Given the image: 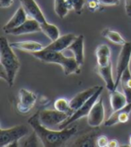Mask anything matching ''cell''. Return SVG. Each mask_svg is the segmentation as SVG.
I'll return each instance as SVG.
<instances>
[{"instance_id":"1","label":"cell","mask_w":131,"mask_h":147,"mask_svg":"<svg viewBox=\"0 0 131 147\" xmlns=\"http://www.w3.org/2000/svg\"><path fill=\"white\" fill-rule=\"evenodd\" d=\"M28 124L32 127L33 131L37 134L38 137L44 146H62L69 139L76 134V127L71 128H64L59 131L52 130L51 128L42 126L39 119V111L32 115L28 120Z\"/></svg>"},{"instance_id":"2","label":"cell","mask_w":131,"mask_h":147,"mask_svg":"<svg viewBox=\"0 0 131 147\" xmlns=\"http://www.w3.org/2000/svg\"><path fill=\"white\" fill-rule=\"evenodd\" d=\"M34 57L38 58L41 62L59 64L61 65L66 76H69L71 74H79L80 65L77 64L75 57H66L59 51H53L43 49L42 50L36 51L31 53Z\"/></svg>"},{"instance_id":"3","label":"cell","mask_w":131,"mask_h":147,"mask_svg":"<svg viewBox=\"0 0 131 147\" xmlns=\"http://www.w3.org/2000/svg\"><path fill=\"white\" fill-rule=\"evenodd\" d=\"M0 63L8 76L7 84L12 87L21 65L17 56L14 52L12 46L5 37H1L0 39Z\"/></svg>"},{"instance_id":"4","label":"cell","mask_w":131,"mask_h":147,"mask_svg":"<svg viewBox=\"0 0 131 147\" xmlns=\"http://www.w3.org/2000/svg\"><path fill=\"white\" fill-rule=\"evenodd\" d=\"M29 133L27 126L18 125L7 129H0V146H19V140Z\"/></svg>"},{"instance_id":"5","label":"cell","mask_w":131,"mask_h":147,"mask_svg":"<svg viewBox=\"0 0 131 147\" xmlns=\"http://www.w3.org/2000/svg\"><path fill=\"white\" fill-rule=\"evenodd\" d=\"M103 87L100 86L98 91L94 93L93 96L85 102V103H84L77 110H76V111L72 114V116H70L67 120H65L62 124L59 125V129H64V128L67 127L68 125H70L71 123L78 120L79 119H82L83 117L88 116L90 110L92 109L93 105L95 104V102L99 100V98L101 96V93L103 92Z\"/></svg>"},{"instance_id":"6","label":"cell","mask_w":131,"mask_h":147,"mask_svg":"<svg viewBox=\"0 0 131 147\" xmlns=\"http://www.w3.org/2000/svg\"><path fill=\"white\" fill-rule=\"evenodd\" d=\"M69 117L68 114L59 111L56 109H43L39 111V119L42 126L48 128H52L55 126L62 124Z\"/></svg>"},{"instance_id":"7","label":"cell","mask_w":131,"mask_h":147,"mask_svg":"<svg viewBox=\"0 0 131 147\" xmlns=\"http://www.w3.org/2000/svg\"><path fill=\"white\" fill-rule=\"evenodd\" d=\"M131 59V42H126L122 46L118 57L117 68H116V80H115V90L117 89L120 83V79L123 72L128 67Z\"/></svg>"},{"instance_id":"8","label":"cell","mask_w":131,"mask_h":147,"mask_svg":"<svg viewBox=\"0 0 131 147\" xmlns=\"http://www.w3.org/2000/svg\"><path fill=\"white\" fill-rule=\"evenodd\" d=\"M18 103L16 106L18 112L22 114H26L35 105L37 96L31 91L21 89L18 92Z\"/></svg>"},{"instance_id":"9","label":"cell","mask_w":131,"mask_h":147,"mask_svg":"<svg viewBox=\"0 0 131 147\" xmlns=\"http://www.w3.org/2000/svg\"><path fill=\"white\" fill-rule=\"evenodd\" d=\"M105 112L103 106V100L99 99L87 116V123L92 127H98L104 120Z\"/></svg>"},{"instance_id":"10","label":"cell","mask_w":131,"mask_h":147,"mask_svg":"<svg viewBox=\"0 0 131 147\" xmlns=\"http://www.w3.org/2000/svg\"><path fill=\"white\" fill-rule=\"evenodd\" d=\"M21 5L24 7L28 17L34 19L40 24H43L47 22L44 14L41 10L40 6L36 3L35 0H19Z\"/></svg>"},{"instance_id":"11","label":"cell","mask_w":131,"mask_h":147,"mask_svg":"<svg viewBox=\"0 0 131 147\" xmlns=\"http://www.w3.org/2000/svg\"><path fill=\"white\" fill-rule=\"evenodd\" d=\"M41 32V24L34 19H27L24 23L14 28L12 30H9L5 32V33L14 35V36H19L23 34H29V33H34V32Z\"/></svg>"},{"instance_id":"12","label":"cell","mask_w":131,"mask_h":147,"mask_svg":"<svg viewBox=\"0 0 131 147\" xmlns=\"http://www.w3.org/2000/svg\"><path fill=\"white\" fill-rule=\"evenodd\" d=\"M131 111V102L128 103L125 107L115 110L111 117L104 122L106 127H111L117 123H127L129 119V113Z\"/></svg>"},{"instance_id":"13","label":"cell","mask_w":131,"mask_h":147,"mask_svg":"<svg viewBox=\"0 0 131 147\" xmlns=\"http://www.w3.org/2000/svg\"><path fill=\"white\" fill-rule=\"evenodd\" d=\"M99 88H100L99 85L91 87V88H89V89H86L85 91H83L81 92L77 93L74 98H73L72 100H70L69 103H70L72 109L74 110V112L76 111V110H77L84 103H85V102L98 91Z\"/></svg>"},{"instance_id":"14","label":"cell","mask_w":131,"mask_h":147,"mask_svg":"<svg viewBox=\"0 0 131 147\" xmlns=\"http://www.w3.org/2000/svg\"><path fill=\"white\" fill-rule=\"evenodd\" d=\"M84 35H79L76 36V40L73 41L67 50H69L74 54V57L76 58V60L77 64L82 67L84 65Z\"/></svg>"},{"instance_id":"15","label":"cell","mask_w":131,"mask_h":147,"mask_svg":"<svg viewBox=\"0 0 131 147\" xmlns=\"http://www.w3.org/2000/svg\"><path fill=\"white\" fill-rule=\"evenodd\" d=\"M76 38V36L74 33H68L63 36H59V39L52 41L51 43L45 47L44 49L53 51H59L62 52L63 50L67 49L70 44L74 41Z\"/></svg>"},{"instance_id":"16","label":"cell","mask_w":131,"mask_h":147,"mask_svg":"<svg viewBox=\"0 0 131 147\" xmlns=\"http://www.w3.org/2000/svg\"><path fill=\"white\" fill-rule=\"evenodd\" d=\"M96 72L98 75L103 79L106 84V87L109 91L115 90V83L112 76V65L111 63L106 65H97Z\"/></svg>"},{"instance_id":"17","label":"cell","mask_w":131,"mask_h":147,"mask_svg":"<svg viewBox=\"0 0 131 147\" xmlns=\"http://www.w3.org/2000/svg\"><path fill=\"white\" fill-rule=\"evenodd\" d=\"M27 17H28V16H27L25 10L24 9V7L21 5L17 9V11L16 12V13L13 16V17L4 25V27H3L4 32H5L7 31L12 30V29H14V28L22 25L27 20Z\"/></svg>"},{"instance_id":"18","label":"cell","mask_w":131,"mask_h":147,"mask_svg":"<svg viewBox=\"0 0 131 147\" xmlns=\"http://www.w3.org/2000/svg\"><path fill=\"white\" fill-rule=\"evenodd\" d=\"M13 49H17L20 50H24L27 52H36V51H40L44 49L42 44L32 41V40H25V41H17V42H12L10 43Z\"/></svg>"},{"instance_id":"19","label":"cell","mask_w":131,"mask_h":147,"mask_svg":"<svg viewBox=\"0 0 131 147\" xmlns=\"http://www.w3.org/2000/svg\"><path fill=\"white\" fill-rule=\"evenodd\" d=\"M110 102L113 111L122 109L128 104L126 95L117 90L110 91Z\"/></svg>"},{"instance_id":"20","label":"cell","mask_w":131,"mask_h":147,"mask_svg":"<svg viewBox=\"0 0 131 147\" xmlns=\"http://www.w3.org/2000/svg\"><path fill=\"white\" fill-rule=\"evenodd\" d=\"M41 32H42L43 33H44L51 41H54L57 39L59 38V28L54 24H49L48 22L41 24Z\"/></svg>"},{"instance_id":"21","label":"cell","mask_w":131,"mask_h":147,"mask_svg":"<svg viewBox=\"0 0 131 147\" xmlns=\"http://www.w3.org/2000/svg\"><path fill=\"white\" fill-rule=\"evenodd\" d=\"M54 10L59 18H64L72 8L67 0H54Z\"/></svg>"},{"instance_id":"22","label":"cell","mask_w":131,"mask_h":147,"mask_svg":"<svg viewBox=\"0 0 131 147\" xmlns=\"http://www.w3.org/2000/svg\"><path fill=\"white\" fill-rule=\"evenodd\" d=\"M101 36L108 39L109 40H111V42L117 44V45L123 46L126 43L124 39L122 38V36L118 32L109 30V29H105V30L101 32Z\"/></svg>"},{"instance_id":"23","label":"cell","mask_w":131,"mask_h":147,"mask_svg":"<svg viewBox=\"0 0 131 147\" xmlns=\"http://www.w3.org/2000/svg\"><path fill=\"white\" fill-rule=\"evenodd\" d=\"M54 108L59 110V111L64 112L66 114H68L69 117L72 116V114L74 113V110L72 109L70 103L68 100H66L64 98H59L54 102Z\"/></svg>"},{"instance_id":"24","label":"cell","mask_w":131,"mask_h":147,"mask_svg":"<svg viewBox=\"0 0 131 147\" xmlns=\"http://www.w3.org/2000/svg\"><path fill=\"white\" fill-rule=\"evenodd\" d=\"M67 1L70 5L71 8L77 13H81L84 5L86 4L85 0H67Z\"/></svg>"},{"instance_id":"25","label":"cell","mask_w":131,"mask_h":147,"mask_svg":"<svg viewBox=\"0 0 131 147\" xmlns=\"http://www.w3.org/2000/svg\"><path fill=\"white\" fill-rule=\"evenodd\" d=\"M95 56L96 57H111V49L107 45H99L95 50Z\"/></svg>"},{"instance_id":"26","label":"cell","mask_w":131,"mask_h":147,"mask_svg":"<svg viewBox=\"0 0 131 147\" xmlns=\"http://www.w3.org/2000/svg\"><path fill=\"white\" fill-rule=\"evenodd\" d=\"M41 142L40 140V138L38 137L37 134L33 131V133L29 136V138L23 144V145H24V146H39L40 144H41Z\"/></svg>"},{"instance_id":"27","label":"cell","mask_w":131,"mask_h":147,"mask_svg":"<svg viewBox=\"0 0 131 147\" xmlns=\"http://www.w3.org/2000/svg\"><path fill=\"white\" fill-rule=\"evenodd\" d=\"M109 139L105 136H100L96 138V146H101V147H105L108 146L109 144Z\"/></svg>"},{"instance_id":"28","label":"cell","mask_w":131,"mask_h":147,"mask_svg":"<svg viewBox=\"0 0 131 147\" xmlns=\"http://www.w3.org/2000/svg\"><path fill=\"white\" fill-rule=\"evenodd\" d=\"M99 5H100V3H99L98 0H87L86 1L87 7H88V9L92 12L98 9Z\"/></svg>"},{"instance_id":"29","label":"cell","mask_w":131,"mask_h":147,"mask_svg":"<svg viewBox=\"0 0 131 147\" xmlns=\"http://www.w3.org/2000/svg\"><path fill=\"white\" fill-rule=\"evenodd\" d=\"M100 5H117L120 4V0H98Z\"/></svg>"},{"instance_id":"30","label":"cell","mask_w":131,"mask_h":147,"mask_svg":"<svg viewBox=\"0 0 131 147\" xmlns=\"http://www.w3.org/2000/svg\"><path fill=\"white\" fill-rule=\"evenodd\" d=\"M111 63V57H98L97 58V65H106L108 64Z\"/></svg>"},{"instance_id":"31","label":"cell","mask_w":131,"mask_h":147,"mask_svg":"<svg viewBox=\"0 0 131 147\" xmlns=\"http://www.w3.org/2000/svg\"><path fill=\"white\" fill-rule=\"evenodd\" d=\"M14 0H0V6L2 8H7L12 5Z\"/></svg>"},{"instance_id":"32","label":"cell","mask_w":131,"mask_h":147,"mask_svg":"<svg viewBox=\"0 0 131 147\" xmlns=\"http://www.w3.org/2000/svg\"><path fill=\"white\" fill-rule=\"evenodd\" d=\"M125 10L127 16L131 17V0H125Z\"/></svg>"},{"instance_id":"33","label":"cell","mask_w":131,"mask_h":147,"mask_svg":"<svg viewBox=\"0 0 131 147\" xmlns=\"http://www.w3.org/2000/svg\"><path fill=\"white\" fill-rule=\"evenodd\" d=\"M108 146H110V147H113V146H119V143L118 141H116V140H111L110 142H109V144Z\"/></svg>"},{"instance_id":"34","label":"cell","mask_w":131,"mask_h":147,"mask_svg":"<svg viewBox=\"0 0 131 147\" xmlns=\"http://www.w3.org/2000/svg\"><path fill=\"white\" fill-rule=\"evenodd\" d=\"M129 145L131 146V135H130V136H129Z\"/></svg>"}]
</instances>
